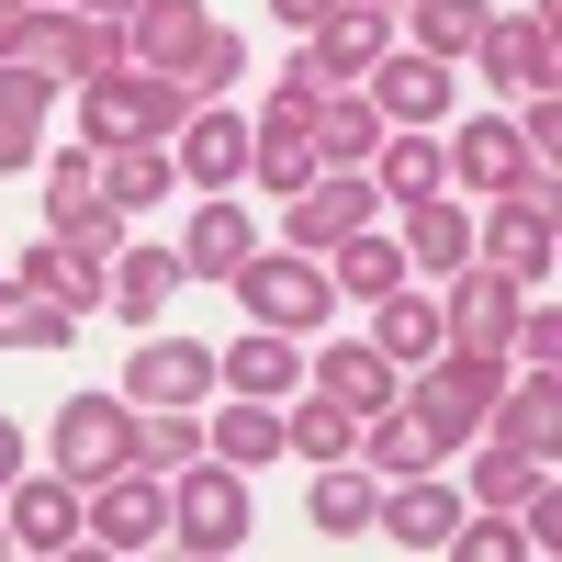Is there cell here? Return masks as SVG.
Masks as SVG:
<instances>
[{
  "label": "cell",
  "instance_id": "42",
  "mask_svg": "<svg viewBox=\"0 0 562 562\" xmlns=\"http://www.w3.org/2000/svg\"><path fill=\"white\" fill-rule=\"evenodd\" d=\"M270 12H281V23H293V34H315L326 12H338V0H270Z\"/></svg>",
  "mask_w": 562,
  "mask_h": 562
},
{
  "label": "cell",
  "instance_id": "32",
  "mask_svg": "<svg viewBox=\"0 0 562 562\" xmlns=\"http://www.w3.org/2000/svg\"><path fill=\"white\" fill-rule=\"evenodd\" d=\"M281 450H304V461H349V450H360V416H349L338 394H315L304 416H281Z\"/></svg>",
  "mask_w": 562,
  "mask_h": 562
},
{
  "label": "cell",
  "instance_id": "41",
  "mask_svg": "<svg viewBox=\"0 0 562 562\" xmlns=\"http://www.w3.org/2000/svg\"><path fill=\"white\" fill-rule=\"evenodd\" d=\"M12 484H23V428L0 416V495H12Z\"/></svg>",
  "mask_w": 562,
  "mask_h": 562
},
{
  "label": "cell",
  "instance_id": "21",
  "mask_svg": "<svg viewBox=\"0 0 562 562\" xmlns=\"http://www.w3.org/2000/svg\"><path fill=\"white\" fill-rule=\"evenodd\" d=\"M169 293H180V259H169V248H124V270L102 281V304H113L124 326H158Z\"/></svg>",
  "mask_w": 562,
  "mask_h": 562
},
{
  "label": "cell",
  "instance_id": "10",
  "mask_svg": "<svg viewBox=\"0 0 562 562\" xmlns=\"http://www.w3.org/2000/svg\"><path fill=\"white\" fill-rule=\"evenodd\" d=\"M45 225H57L68 248H113L124 203L102 192V169H90V158H57V169H45Z\"/></svg>",
  "mask_w": 562,
  "mask_h": 562
},
{
  "label": "cell",
  "instance_id": "11",
  "mask_svg": "<svg viewBox=\"0 0 562 562\" xmlns=\"http://www.w3.org/2000/svg\"><path fill=\"white\" fill-rule=\"evenodd\" d=\"M214 394V349H192V338H147L124 360V405H203Z\"/></svg>",
  "mask_w": 562,
  "mask_h": 562
},
{
  "label": "cell",
  "instance_id": "18",
  "mask_svg": "<svg viewBox=\"0 0 562 562\" xmlns=\"http://www.w3.org/2000/svg\"><path fill=\"white\" fill-rule=\"evenodd\" d=\"M304 518H315L326 540H360L371 518H383V484H371V473H349V461H315V495H304Z\"/></svg>",
  "mask_w": 562,
  "mask_h": 562
},
{
  "label": "cell",
  "instance_id": "27",
  "mask_svg": "<svg viewBox=\"0 0 562 562\" xmlns=\"http://www.w3.org/2000/svg\"><path fill=\"white\" fill-rule=\"evenodd\" d=\"M68 326H79V315H68L57 293H34L23 270L0 281V338H12V349H68Z\"/></svg>",
  "mask_w": 562,
  "mask_h": 562
},
{
  "label": "cell",
  "instance_id": "1",
  "mask_svg": "<svg viewBox=\"0 0 562 562\" xmlns=\"http://www.w3.org/2000/svg\"><path fill=\"white\" fill-rule=\"evenodd\" d=\"M169 540L180 551H237L248 540V473L237 461H180L169 473Z\"/></svg>",
  "mask_w": 562,
  "mask_h": 562
},
{
  "label": "cell",
  "instance_id": "2",
  "mask_svg": "<svg viewBox=\"0 0 562 562\" xmlns=\"http://www.w3.org/2000/svg\"><path fill=\"white\" fill-rule=\"evenodd\" d=\"M124 461H135V405L124 394H68L57 405V473L90 495V484H113Z\"/></svg>",
  "mask_w": 562,
  "mask_h": 562
},
{
  "label": "cell",
  "instance_id": "26",
  "mask_svg": "<svg viewBox=\"0 0 562 562\" xmlns=\"http://www.w3.org/2000/svg\"><path fill=\"white\" fill-rule=\"evenodd\" d=\"M203 439H214V461H237V473H270V461H281V416H270L259 394H237Z\"/></svg>",
  "mask_w": 562,
  "mask_h": 562
},
{
  "label": "cell",
  "instance_id": "44",
  "mask_svg": "<svg viewBox=\"0 0 562 562\" xmlns=\"http://www.w3.org/2000/svg\"><path fill=\"white\" fill-rule=\"evenodd\" d=\"M0 12H23V0H0Z\"/></svg>",
  "mask_w": 562,
  "mask_h": 562
},
{
  "label": "cell",
  "instance_id": "12",
  "mask_svg": "<svg viewBox=\"0 0 562 562\" xmlns=\"http://www.w3.org/2000/svg\"><path fill=\"white\" fill-rule=\"evenodd\" d=\"M461 518H473V506H461L439 473H394V495H383V518H371V529L405 540V551H450V529H461Z\"/></svg>",
  "mask_w": 562,
  "mask_h": 562
},
{
  "label": "cell",
  "instance_id": "9",
  "mask_svg": "<svg viewBox=\"0 0 562 562\" xmlns=\"http://www.w3.org/2000/svg\"><path fill=\"white\" fill-rule=\"evenodd\" d=\"M79 124L102 135V147H147V135L180 124V90H169V79H102V90L79 102Z\"/></svg>",
  "mask_w": 562,
  "mask_h": 562
},
{
  "label": "cell",
  "instance_id": "36",
  "mask_svg": "<svg viewBox=\"0 0 562 562\" xmlns=\"http://www.w3.org/2000/svg\"><path fill=\"white\" fill-rule=\"evenodd\" d=\"M135 461H147V473H180V461H203L192 405H147V428H135Z\"/></svg>",
  "mask_w": 562,
  "mask_h": 562
},
{
  "label": "cell",
  "instance_id": "38",
  "mask_svg": "<svg viewBox=\"0 0 562 562\" xmlns=\"http://www.w3.org/2000/svg\"><path fill=\"white\" fill-rule=\"evenodd\" d=\"M529 484H540V450H518V439H495V450L473 461V495H484V506H518Z\"/></svg>",
  "mask_w": 562,
  "mask_h": 562
},
{
  "label": "cell",
  "instance_id": "14",
  "mask_svg": "<svg viewBox=\"0 0 562 562\" xmlns=\"http://www.w3.org/2000/svg\"><path fill=\"white\" fill-rule=\"evenodd\" d=\"M473 45H484V68H495L506 90H551V0H540L529 23H495V12H484Z\"/></svg>",
  "mask_w": 562,
  "mask_h": 562
},
{
  "label": "cell",
  "instance_id": "23",
  "mask_svg": "<svg viewBox=\"0 0 562 562\" xmlns=\"http://www.w3.org/2000/svg\"><path fill=\"white\" fill-rule=\"evenodd\" d=\"M461 180H473V192H529L540 158L518 147V124H473V135H461Z\"/></svg>",
  "mask_w": 562,
  "mask_h": 562
},
{
  "label": "cell",
  "instance_id": "15",
  "mask_svg": "<svg viewBox=\"0 0 562 562\" xmlns=\"http://www.w3.org/2000/svg\"><path fill=\"white\" fill-rule=\"evenodd\" d=\"M214 383H225V394H259V405H281V394L304 383V349H281V326H259V338H237V349L214 360Z\"/></svg>",
  "mask_w": 562,
  "mask_h": 562
},
{
  "label": "cell",
  "instance_id": "29",
  "mask_svg": "<svg viewBox=\"0 0 562 562\" xmlns=\"http://www.w3.org/2000/svg\"><path fill=\"white\" fill-rule=\"evenodd\" d=\"M405 259H428V270L450 281L461 259H473V225H461V214H450L439 192H416V214H405Z\"/></svg>",
  "mask_w": 562,
  "mask_h": 562
},
{
  "label": "cell",
  "instance_id": "24",
  "mask_svg": "<svg viewBox=\"0 0 562 562\" xmlns=\"http://www.w3.org/2000/svg\"><path fill=\"white\" fill-rule=\"evenodd\" d=\"M180 169H192L203 192H225V180L248 169V124L237 113H192V124H180Z\"/></svg>",
  "mask_w": 562,
  "mask_h": 562
},
{
  "label": "cell",
  "instance_id": "25",
  "mask_svg": "<svg viewBox=\"0 0 562 562\" xmlns=\"http://www.w3.org/2000/svg\"><path fill=\"white\" fill-rule=\"evenodd\" d=\"M315 394H338L349 416H383V405H394V360H383V349H326V360H315Z\"/></svg>",
  "mask_w": 562,
  "mask_h": 562
},
{
  "label": "cell",
  "instance_id": "39",
  "mask_svg": "<svg viewBox=\"0 0 562 562\" xmlns=\"http://www.w3.org/2000/svg\"><path fill=\"white\" fill-rule=\"evenodd\" d=\"M102 192H113L124 214H135V203H158V192H169V158H158V147H124V158L102 169Z\"/></svg>",
  "mask_w": 562,
  "mask_h": 562
},
{
  "label": "cell",
  "instance_id": "31",
  "mask_svg": "<svg viewBox=\"0 0 562 562\" xmlns=\"http://www.w3.org/2000/svg\"><path fill=\"white\" fill-rule=\"evenodd\" d=\"M371 349L383 360H439V304H416V293H383V315H371Z\"/></svg>",
  "mask_w": 562,
  "mask_h": 562
},
{
  "label": "cell",
  "instance_id": "35",
  "mask_svg": "<svg viewBox=\"0 0 562 562\" xmlns=\"http://www.w3.org/2000/svg\"><path fill=\"white\" fill-rule=\"evenodd\" d=\"M371 180H383V203H394V192H405V203H416V192H439V135H428V124H405Z\"/></svg>",
  "mask_w": 562,
  "mask_h": 562
},
{
  "label": "cell",
  "instance_id": "43",
  "mask_svg": "<svg viewBox=\"0 0 562 562\" xmlns=\"http://www.w3.org/2000/svg\"><path fill=\"white\" fill-rule=\"evenodd\" d=\"M79 12H113V23H124V12H135V0H79Z\"/></svg>",
  "mask_w": 562,
  "mask_h": 562
},
{
  "label": "cell",
  "instance_id": "40",
  "mask_svg": "<svg viewBox=\"0 0 562 562\" xmlns=\"http://www.w3.org/2000/svg\"><path fill=\"white\" fill-rule=\"evenodd\" d=\"M450 551H473V562H506V551H529V529H506V518H461Z\"/></svg>",
  "mask_w": 562,
  "mask_h": 562
},
{
  "label": "cell",
  "instance_id": "16",
  "mask_svg": "<svg viewBox=\"0 0 562 562\" xmlns=\"http://www.w3.org/2000/svg\"><path fill=\"white\" fill-rule=\"evenodd\" d=\"M371 79H383L371 113H394V124H439L450 113V57H371Z\"/></svg>",
  "mask_w": 562,
  "mask_h": 562
},
{
  "label": "cell",
  "instance_id": "17",
  "mask_svg": "<svg viewBox=\"0 0 562 562\" xmlns=\"http://www.w3.org/2000/svg\"><path fill=\"white\" fill-rule=\"evenodd\" d=\"M0 529H12L23 551H79V484H68V473L23 484V495H12V518H0Z\"/></svg>",
  "mask_w": 562,
  "mask_h": 562
},
{
  "label": "cell",
  "instance_id": "45",
  "mask_svg": "<svg viewBox=\"0 0 562 562\" xmlns=\"http://www.w3.org/2000/svg\"><path fill=\"white\" fill-rule=\"evenodd\" d=\"M0 540H12V529H0Z\"/></svg>",
  "mask_w": 562,
  "mask_h": 562
},
{
  "label": "cell",
  "instance_id": "30",
  "mask_svg": "<svg viewBox=\"0 0 562 562\" xmlns=\"http://www.w3.org/2000/svg\"><path fill=\"white\" fill-rule=\"evenodd\" d=\"M23 281H34V293H57L68 315H90V304H102V270H90V248L68 259V237H45V248H23Z\"/></svg>",
  "mask_w": 562,
  "mask_h": 562
},
{
  "label": "cell",
  "instance_id": "7",
  "mask_svg": "<svg viewBox=\"0 0 562 562\" xmlns=\"http://www.w3.org/2000/svg\"><path fill=\"white\" fill-rule=\"evenodd\" d=\"M237 293H248V315H259V326H281V338H293V326H315L326 304H338V281H326L315 259H259V248H248Z\"/></svg>",
  "mask_w": 562,
  "mask_h": 562
},
{
  "label": "cell",
  "instance_id": "33",
  "mask_svg": "<svg viewBox=\"0 0 562 562\" xmlns=\"http://www.w3.org/2000/svg\"><path fill=\"white\" fill-rule=\"evenodd\" d=\"M495 439L551 450V360H529V394H506V383H495Z\"/></svg>",
  "mask_w": 562,
  "mask_h": 562
},
{
  "label": "cell",
  "instance_id": "28",
  "mask_svg": "<svg viewBox=\"0 0 562 562\" xmlns=\"http://www.w3.org/2000/svg\"><path fill=\"white\" fill-rule=\"evenodd\" d=\"M326 281H349L360 304H383V293H405V248L360 225V237H338V259H326Z\"/></svg>",
  "mask_w": 562,
  "mask_h": 562
},
{
  "label": "cell",
  "instance_id": "37",
  "mask_svg": "<svg viewBox=\"0 0 562 562\" xmlns=\"http://www.w3.org/2000/svg\"><path fill=\"white\" fill-rule=\"evenodd\" d=\"M484 0H416V57H473Z\"/></svg>",
  "mask_w": 562,
  "mask_h": 562
},
{
  "label": "cell",
  "instance_id": "22",
  "mask_svg": "<svg viewBox=\"0 0 562 562\" xmlns=\"http://www.w3.org/2000/svg\"><path fill=\"white\" fill-rule=\"evenodd\" d=\"M315 147H326V169H360L383 147V113H371L360 90H315Z\"/></svg>",
  "mask_w": 562,
  "mask_h": 562
},
{
  "label": "cell",
  "instance_id": "20",
  "mask_svg": "<svg viewBox=\"0 0 562 562\" xmlns=\"http://www.w3.org/2000/svg\"><path fill=\"white\" fill-rule=\"evenodd\" d=\"M248 248H259V237H248V214H237V203H203V214H192V237H180V270L237 281V270H248Z\"/></svg>",
  "mask_w": 562,
  "mask_h": 562
},
{
  "label": "cell",
  "instance_id": "34",
  "mask_svg": "<svg viewBox=\"0 0 562 562\" xmlns=\"http://www.w3.org/2000/svg\"><path fill=\"white\" fill-rule=\"evenodd\" d=\"M371 461H383V473H439V439L428 428H416V416L405 405H383V416H371V439H360Z\"/></svg>",
  "mask_w": 562,
  "mask_h": 562
},
{
  "label": "cell",
  "instance_id": "6",
  "mask_svg": "<svg viewBox=\"0 0 562 562\" xmlns=\"http://www.w3.org/2000/svg\"><path fill=\"white\" fill-rule=\"evenodd\" d=\"M371 57H383V0H349V12H326V23H315V45L293 57V90L371 79Z\"/></svg>",
  "mask_w": 562,
  "mask_h": 562
},
{
  "label": "cell",
  "instance_id": "46",
  "mask_svg": "<svg viewBox=\"0 0 562 562\" xmlns=\"http://www.w3.org/2000/svg\"><path fill=\"white\" fill-rule=\"evenodd\" d=\"M383 12H394V0H383Z\"/></svg>",
  "mask_w": 562,
  "mask_h": 562
},
{
  "label": "cell",
  "instance_id": "4",
  "mask_svg": "<svg viewBox=\"0 0 562 562\" xmlns=\"http://www.w3.org/2000/svg\"><path fill=\"white\" fill-rule=\"evenodd\" d=\"M495 383H506V371H495V349H450L428 383H416V405H405V416H416V428L450 450V439H461V428H473V416L495 405Z\"/></svg>",
  "mask_w": 562,
  "mask_h": 562
},
{
  "label": "cell",
  "instance_id": "8",
  "mask_svg": "<svg viewBox=\"0 0 562 562\" xmlns=\"http://www.w3.org/2000/svg\"><path fill=\"white\" fill-rule=\"evenodd\" d=\"M360 225H383V180H360V169H338V180H304L293 192V248H338V237H360Z\"/></svg>",
  "mask_w": 562,
  "mask_h": 562
},
{
  "label": "cell",
  "instance_id": "13",
  "mask_svg": "<svg viewBox=\"0 0 562 562\" xmlns=\"http://www.w3.org/2000/svg\"><path fill=\"white\" fill-rule=\"evenodd\" d=\"M450 281H461V293H450V315H439V338H461V349H495L506 326H518V281H506V270H473V259H461Z\"/></svg>",
  "mask_w": 562,
  "mask_h": 562
},
{
  "label": "cell",
  "instance_id": "3",
  "mask_svg": "<svg viewBox=\"0 0 562 562\" xmlns=\"http://www.w3.org/2000/svg\"><path fill=\"white\" fill-rule=\"evenodd\" d=\"M79 518L102 529V551H147V540H169V473L124 461L113 484H90V495H79Z\"/></svg>",
  "mask_w": 562,
  "mask_h": 562
},
{
  "label": "cell",
  "instance_id": "19",
  "mask_svg": "<svg viewBox=\"0 0 562 562\" xmlns=\"http://www.w3.org/2000/svg\"><path fill=\"white\" fill-rule=\"evenodd\" d=\"M124 23H135V57H158L169 79H180V68H192V57H203V34H214V23L192 12V0H135V12H124Z\"/></svg>",
  "mask_w": 562,
  "mask_h": 562
},
{
  "label": "cell",
  "instance_id": "5",
  "mask_svg": "<svg viewBox=\"0 0 562 562\" xmlns=\"http://www.w3.org/2000/svg\"><path fill=\"white\" fill-rule=\"evenodd\" d=\"M484 270H506L518 293H529V281H551V180H529V192H495Z\"/></svg>",
  "mask_w": 562,
  "mask_h": 562
}]
</instances>
